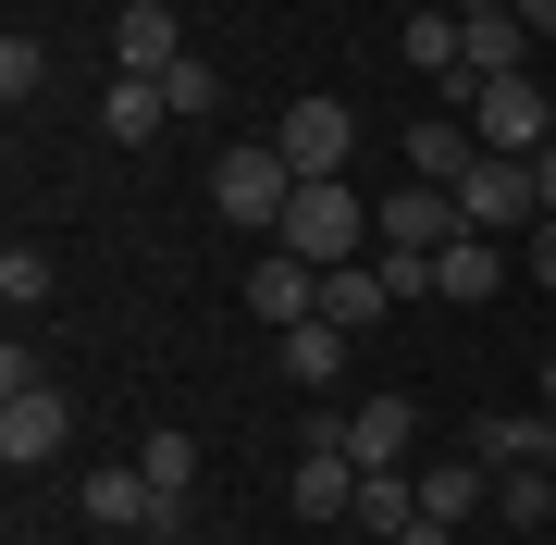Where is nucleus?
Listing matches in <instances>:
<instances>
[{
  "label": "nucleus",
  "instance_id": "obj_3",
  "mask_svg": "<svg viewBox=\"0 0 556 545\" xmlns=\"http://www.w3.org/2000/svg\"><path fill=\"white\" fill-rule=\"evenodd\" d=\"M285 199H298V162H285L273 137H236V149L211 162V211H223V223H260V236H273Z\"/></svg>",
  "mask_w": 556,
  "mask_h": 545
},
{
  "label": "nucleus",
  "instance_id": "obj_18",
  "mask_svg": "<svg viewBox=\"0 0 556 545\" xmlns=\"http://www.w3.org/2000/svg\"><path fill=\"white\" fill-rule=\"evenodd\" d=\"M100 124H112L124 149H149L161 124H174V100H161V75H112V87H100Z\"/></svg>",
  "mask_w": 556,
  "mask_h": 545
},
{
  "label": "nucleus",
  "instance_id": "obj_11",
  "mask_svg": "<svg viewBox=\"0 0 556 545\" xmlns=\"http://www.w3.org/2000/svg\"><path fill=\"white\" fill-rule=\"evenodd\" d=\"M346 459H358V471H408V459H420V409H408V397H358V409H346Z\"/></svg>",
  "mask_w": 556,
  "mask_h": 545
},
{
  "label": "nucleus",
  "instance_id": "obj_22",
  "mask_svg": "<svg viewBox=\"0 0 556 545\" xmlns=\"http://www.w3.org/2000/svg\"><path fill=\"white\" fill-rule=\"evenodd\" d=\"M137 471H149L161 496H186V484H199V434H174V422H161V434L137 446Z\"/></svg>",
  "mask_w": 556,
  "mask_h": 545
},
{
  "label": "nucleus",
  "instance_id": "obj_19",
  "mask_svg": "<svg viewBox=\"0 0 556 545\" xmlns=\"http://www.w3.org/2000/svg\"><path fill=\"white\" fill-rule=\"evenodd\" d=\"M470 508H495V471H482V459H445V471H420V521H470Z\"/></svg>",
  "mask_w": 556,
  "mask_h": 545
},
{
  "label": "nucleus",
  "instance_id": "obj_25",
  "mask_svg": "<svg viewBox=\"0 0 556 545\" xmlns=\"http://www.w3.org/2000/svg\"><path fill=\"white\" fill-rule=\"evenodd\" d=\"M0 298H13V323L50 310V261H38V248H0Z\"/></svg>",
  "mask_w": 556,
  "mask_h": 545
},
{
  "label": "nucleus",
  "instance_id": "obj_26",
  "mask_svg": "<svg viewBox=\"0 0 556 545\" xmlns=\"http://www.w3.org/2000/svg\"><path fill=\"white\" fill-rule=\"evenodd\" d=\"M161 100H174V124H199V112L223 100V75H211V62H174V75H161Z\"/></svg>",
  "mask_w": 556,
  "mask_h": 545
},
{
  "label": "nucleus",
  "instance_id": "obj_5",
  "mask_svg": "<svg viewBox=\"0 0 556 545\" xmlns=\"http://www.w3.org/2000/svg\"><path fill=\"white\" fill-rule=\"evenodd\" d=\"M470 137L495 149V162H532V149L556 137V87H532V75H495V87L470 100Z\"/></svg>",
  "mask_w": 556,
  "mask_h": 545
},
{
  "label": "nucleus",
  "instance_id": "obj_27",
  "mask_svg": "<svg viewBox=\"0 0 556 545\" xmlns=\"http://www.w3.org/2000/svg\"><path fill=\"white\" fill-rule=\"evenodd\" d=\"M519 273H532L544 298H556V223H532V236H519Z\"/></svg>",
  "mask_w": 556,
  "mask_h": 545
},
{
  "label": "nucleus",
  "instance_id": "obj_29",
  "mask_svg": "<svg viewBox=\"0 0 556 545\" xmlns=\"http://www.w3.org/2000/svg\"><path fill=\"white\" fill-rule=\"evenodd\" d=\"M519 25H532V38H556V0H519Z\"/></svg>",
  "mask_w": 556,
  "mask_h": 545
},
{
  "label": "nucleus",
  "instance_id": "obj_10",
  "mask_svg": "<svg viewBox=\"0 0 556 545\" xmlns=\"http://www.w3.org/2000/svg\"><path fill=\"white\" fill-rule=\"evenodd\" d=\"M309 310H321V273L298 261V248H260V261H248V323H309Z\"/></svg>",
  "mask_w": 556,
  "mask_h": 545
},
{
  "label": "nucleus",
  "instance_id": "obj_13",
  "mask_svg": "<svg viewBox=\"0 0 556 545\" xmlns=\"http://www.w3.org/2000/svg\"><path fill=\"white\" fill-rule=\"evenodd\" d=\"M383 310H396V273H383V261H334V273H321V323H334V335H371Z\"/></svg>",
  "mask_w": 556,
  "mask_h": 545
},
{
  "label": "nucleus",
  "instance_id": "obj_28",
  "mask_svg": "<svg viewBox=\"0 0 556 545\" xmlns=\"http://www.w3.org/2000/svg\"><path fill=\"white\" fill-rule=\"evenodd\" d=\"M532 211H544V223H556V137H544V149H532Z\"/></svg>",
  "mask_w": 556,
  "mask_h": 545
},
{
  "label": "nucleus",
  "instance_id": "obj_14",
  "mask_svg": "<svg viewBox=\"0 0 556 545\" xmlns=\"http://www.w3.org/2000/svg\"><path fill=\"white\" fill-rule=\"evenodd\" d=\"M420 273H433V298H457V310H470V298H495V285H507L519 261H507V248H495V236H457V248H445V261H420Z\"/></svg>",
  "mask_w": 556,
  "mask_h": 545
},
{
  "label": "nucleus",
  "instance_id": "obj_9",
  "mask_svg": "<svg viewBox=\"0 0 556 545\" xmlns=\"http://www.w3.org/2000/svg\"><path fill=\"white\" fill-rule=\"evenodd\" d=\"M174 62H186L174 0H124V13H112V75H174Z\"/></svg>",
  "mask_w": 556,
  "mask_h": 545
},
{
  "label": "nucleus",
  "instance_id": "obj_24",
  "mask_svg": "<svg viewBox=\"0 0 556 545\" xmlns=\"http://www.w3.org/2000/svg\"><path fill=\"white\" fill-rule=\"evenodd\" d=\"M38 87H50V50H38V38H25V25H13V38H0V100L25 112V100H38Z\"/></svg>",
  "mask_w": 556,
  "mask_h": 545
},
{
  "label": "nucleus",
  "instance_id": "obj_23",
  "mask_svg": "<svg viewBox=\"0 0 556 545\" xmlns=\"http://www.w3.org/2000/svg\"><path fill=\"white\" fill-rule=\"evenodd\" d=\"M495 508H507V533L556 521V471H495Z\"/></svg>",
  "mask_w": 556,
  "mask_h": 545
},
{
  "label": "nucleus",
  "instance_id": "obj_2",
  "mask_svg": "<svg viewBox=\"0 0 556 545\" xmlns=\"http://www.w3.org/2000/svg\"><path fill=\"white\" fill-rule=\"evenodd\" d=\"M457 236H470V223H457V186H383V199H371V248H383V261H445V248Z\"/></svg>",
  "mask_w": 556,
  "mask_h": 545
},
{
  "label": "nucleus",
  "instance_id": "obj_17",
  "mask_svg": "<svg viewBox=\"0 0 556 545\" xmlns=\"http://www.w3.org/2000/svg\"><path fill=\"white\" fill-rule=\"evenodd\" d=\"M273 360H285V384H309V397H321V384L346 372V335L309 310V323H285V335H273Z\"/></svg>",
  "mask_w": 556,
  "mask_h": 545
},
{
  "label": "nucleus",
  "instance_id": "obj_31",
  "mask_svg": "<svg viewBox=\"0 0 556 545\" xmlns=\"http://www.w3.org/2000/svg\"><path fill=\"white\" fill-rule=\"evenodd\" d=\"M445 13H519V0H445Z\"/></svg>",
  "mask_w": 556,
  "mask_h": 545
},
{
  "label": "nucleus",
  "instance_id": "obj_1",
  "mask_svg": "<svg viewBox=\"0 0 556 545\" xmlns=\"http://www.w3.org/2000/svg\"><path fill=\"white\" fill-rule=\"evenodd\" d=\"M273 248H298L309 273H334V261H358V248H371V199H358L346 174H298V199H285Z\"/></svg>",
  "mask_w": 556,
  "mask_h": 545
},
{
  "label": "nucleus",
  "instance_id": "obj_30",
  "mask_svg": "<svg viewBox=\"0 0 556 545\" xmlns=\"http://www.w3.org/2000/svg\"><path fill=\"white\" fill-rule=\"evenodd\" d=\"M396 545H457V533H445V521H408V533H396Z\"/></svg>",
  "mask_w": 556,
  "mask_h": 545
},
{
  "label": "nucleus",
  "instance_id": "obj_16",
  "mask_svg": "<svg viewBox=\"0 0 556 545\" xmlns=\"http://www.w3.org/2000/svg\"><path fill=\"white\" fill-rule=\"evenodd\" d=\"M149 508H161V484H149L137 459H124V471H87V521H100V533H149Z\"/></svg>",
  "mask_w": 556,
  "mask_h": 545
},
{
  "label": "nucleus",
  "instance_id": "obj_6",
  "mask_svg": "<svg viewBox=\"0 0 556 545\" xmlns=\"http://www.w3.org/2000/svg\"><path fill=\"white\" fill-rule=\"evenodd\" d=\"M285 508H298V521H346V508H358L346 409H321V422H309V446H298V484H285Z\"/></svg>",
  "mask_w": 556,
  "mask_h": 545
},
{
  "label": "nucleus",
  "instance_id": "obj_21",
  "mask_svg": "<svg viewBox=\"0 0 556 545\" xmlns=\"http://www.w3.org/2000/svg\"><path fill=\"white\" fill-rule=\"evenodd\" d=\"M519 62H532V25L519 13H470V75L495 87V75H519Z\"/></svg>",
  "mask_w": 556,
  "mask_h": 545
},
{
  "label": "nucleus",
  "instance_id": "obj_7",
  "mask_svg": "<svg viewBox=\"0 0 556 545\" xmlns=\"http://www.w3.org/2000/svg\"><path fill=\"white\" fill-rule=\"evenodd\" d=\"M457 223H470V236H495V248L532 236V223H544V211H532V162H495V149H482V162L457 174Z\"/></svg>",
  "mask_w": 556,
  "mask_h": 545
},
{
  "label": "nucleus",
  "instance_id": "obj_12",
  "mask_svg": "<svg viewBox=\"0 0 556 545\" xmlns=\"http://www.w3.org/2000/svg\"><path fill=\"white\" fill-rule=\"evenodd\" d=\"M482 471H556V409H495V422L470 434Z\"/></svg>",
  "mask_w": 556,
  "mask_h": 545
},
{
  "label": "nucleus",
  "instance_id": "obj_20",
  "mask_svg": "<svg viewBox=\"0 0 556 545\" xmlns=\"http://www.w3.org/2000/svg\"><path fill=\"white\" fill-rule=\"evenodd\" d=\"M346 521H358V533H383V545H396V533L420 521V471H358V508H346Z\"/></svg>",
  "mask_w": 556,
  "mask_h": 545
},
{
  "label": "nucleus",
  "instance_id": "obj_15",
  "mask_svg": "<svg viewBox=\"0 0 556 545\" xmlns=\"http://www.w3.org/2000/svg\"><path fill=\"white\" fill-rule=\"evenodd\" d=\"M470 162H482V137H470L457 112H420V124H408V174H420V186H457Z\"/></svg>",
  "mask_w": 556,
  "mask_h": 545
},
{
  "label": "nucleus",
  "instance_id": "obj_4",
  "mask_svg": "<svg viewBox=\"0 0 556 545\" xmlns=\"http://www.w3.org/2000/svg\"><path fill=\"white\" fill-rule=\"evenodd\" d=\"M75 446V397L38 372V384H0V471H50Z\"/></svg>",
  "mask_w": 556,
  "mask_h": 545
},
{
  "label": "nucleus",
  "instance_id": "obj_8",
  "mask_svg": "<svg viewBox=\"0 0 556 545\" xmlns=\"http://www.w3.org/2000/svg\"><path fill=\"white\" fill-rule=\"evenodd\" d=\"M273 149H285L298 174H346V149H358V112L309 87V100H285V112H273Z\"/></svg>",
  "mask_w": 556,
  "mask_h": 545
}]
</instances>
